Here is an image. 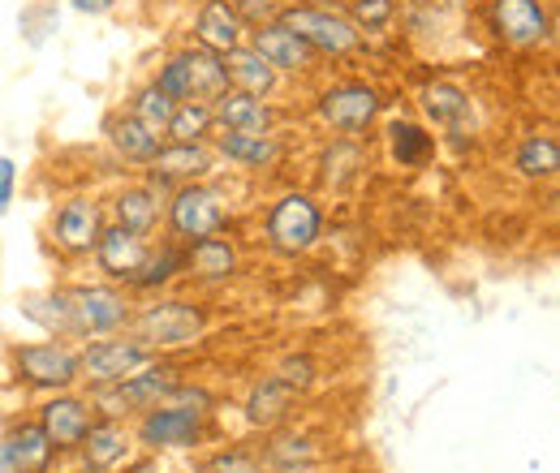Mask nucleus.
<instances>
[{"label": "nucleus", "mask_w": 560, "mask_h": 473, "mask_svg": "<svg viewBox=\"0 0 560 473\" xmlns=\"http://www.w3.org/2000/svg\"><path fill=\"white\" fill-rule=\"evenodd\" d=\"M164 95L173 99H220L229 78H224V61L208 52V48H190L182 57H173L168 66L160 69V82H155Z\"/></svg>", "instance_id": "1"}, {"label": "nucleus", "mask_w": 560, "mask_h": 473, "mask_svg": "<svg viewBox=\"0 0 560 473\" xmlns=\"http://www.w3.org/2000/svg\"><path fill=\"white\" fill-rule=\"evenodd\" d=\"M280 26L293 31L311 52H328V57H350L353 48L362 44V31L353 26L350 17L332 13V9H284Z\"/></svg>", "instance_id": "2"}, {"label": "nucleus", "mask_w": 560, "mask_h": 473, "mask_svg": "<svg viewBox=\"0 0 560 473\" xmlns=\"http://www.w3.org/2000/svg\"><path fill=\"white\" fill-rule=\"evenodd\" d=\"M66 315H70V332L78 336H104V332H117L126 319H130V306L121 293L113 288H70L66 293Z\"/></svg>", "instance_id": "3"}, {"label": "nucleus", "mask_w": 560, "mask_h": 473, "mask_svg": "<svg viewBox=\"0 0 560 473\" xmlns=\"http://www.w3.org/2000/svg\"><path fill=\"white\" fill-rule=\"evenodd\" d=\"M319 228H324V215L319 206L311 203L306 194H289L272 206V220H268V237L272 246L284 255H302L319 241Z\"/></svg>", "instance_id": "4"}, {"label": "nucleus", "mask_w": 560, "mask_h": 473, "mask_svg": "<svg viewBox=\"0 0 560 473\" xmlns=\"http://www.w3.org/2000/svg\"><path fill=\"white\" fill-rule=\"evenodd\" d=\"M491 26L513 48H535L552 35V17L544 0H491Z\"/></svg>", "instance_id": "5"}, {"label": "nucleus", "mask_w": 560, "mask_h": 473, "mask_svg": "<svg viewBox=\"0 0 560 473\" xmlns=\"http://www.w3.org/2000/svg\"><path fill=\"white\" fill-rule=\"evenodd\" d=\"M203 323L208 319H203L199 306H190V301H160V306H151L139 319V340L147 348H155V344H190V340H199Z\"/></svg>", "instance_id": "6"}, {"label": "nucleus", "mask_w": 560, "mask_h": 473, "mask_svg": "<svg viewBox=\"0 0 560 473\" xmlns=\"http://www.w3.org/2000/svg\"><path fill=\"white\" fill-rule=\"evenodd\" d=\"M13 362H18V375L35 388H70L82 375L78 353L66 344H26V348L13 353Z\"/></svg>", "instance_id": "7"}, {"label": "nucleus", "mask_w": 560, "mask_h": 473, "mask_svg": "<svg viewBox=\"0 0 560 473\" xmlns=\"http://www.w3.org/2000/svg\"><path fill=\"white\" fill-rule=\"evenodd\" d=\"M82 370L95 379V383H121V379H130L135 370H142L147 362H151V348L142 344V340H100V344H91L82 357Z\"/></svg>", "instance_id": "8"}, {"label": "nucleus", "mask_w": 560, "mask_h": 473, "mask_svg": "<svg viewBox=\"0 0 560 473\" xmlns=\"http://www.w3.org/2000/svg\"><path fill=\"white\" fill-rule=\"evenodd\" d=\"M173 233L186 237V241H199V237H215L220 224H224V203L220 194H211L203 186H186L177 199H173Z\"/></svg>", "instance_id": "9"}, {"label": "nucleus", "mask_w": 560, "mask_h": 473, "mask_svg": "<svg viewBox=\"0 0 560 473\" xmlns=\"http://www.w3.org/2000/svg\"><path fill=\"white\" fill-rule=\"evenodd\" d=\"M380 95L371 86H332L324 99H319V117L332 126V130H346V134H358L366 130L375 117H380Z\"/></svg>", "instance_id": "10"}, {"label": "nucleus", "mask_w": 560, "mask_h": 473, "mask_svg": "<svg viewBox=\"0 0 560 473\" xmlns=\"http://www.w3.org/2000/svg\"><path fill=\"white\" fill-rule=\"evenodd\" d=\"M177 383H182V379H177V370H168V366H155V370H147V375H130V379H121V383L104 388V392H100V405L108 409V413L147 409V405H155L160 397H168Z\"/></svg>", "instance_id": "11"}, {"label": "nucleus", "mask_w": 560, "mask_h": 473, "mask_svg": "<svg viewBox=\"0 0 560 473\" xmlns=\"http://www.w3.org/2000/svg\"><path fill=\"white\" fill-rule=\"evenodd\" d=\"M199 430H203L199 409L164 405L142 417V444H151V448H190V444H199Z\"/></svg>", "instance_id": "12"}, {"label": "nucleus", "mask_w": 560, "mask_h": 473, "mask_svg": "<svg viewBox=\"0 0 560 473\" xmlns=\"http://www.w3.org/2000/svg\"><path fill=\"white\" fill-rule=\"evenodd\" d=\"M147 164L155 186H173V181H199L211 168V155L199 142H177V146H160Z\"/></svg>", "instance_id": "13"}, {"label": "nucleus", "mask_w": 560, "mask_h": 473, "mask_svg": "<svg viewBox=\"0 0 560 473\" xmlns=\"http://www.w3.org/2000/svg\"><path fill=\"white\" fill-rule=\"evenodd\" d=\"M195 31H199V44H203L208 52H215V57L242 48V39H246V26H242V17H237V9H233L229 0H208V4L199 9Z\"/></svg>", "instance_id": "14"}, {"label": "nucleus", "mask_w": 560, "mask_h": 473, "mask_svg": "<svg viewBox=\"0 0 560 473\" xmlns=\"http://www.w3.org/2000/svg\"><path fill=\"white\" fill-rule=\"evenodd\" d=\"M95 255H100V268L108 271L113 280H135V271L147 259V246H142L139 233L130 228H100V241H95Z\"/></svg>", "instance_id": "15"}, {"label": "nucleus", "mask_w": 560, "mask_h": 473, "mask_svg": "<svg viewBox=\"0 0 560 473\" xmlns=\"http://www.w3.org/2000/svg\"><path fill=\"white\" fill-rule=\"evenodd\" d=\"M255 52L272 69H289V73H302V69L315 66V52L293 31H284L280 22H268V26L255 31Z\"/></svg>", "instance_id": "16"}, {"label": "nucleus", "mask_w": 560, "mask_h": 473, "mask_svg": "<svg viewBox=\"0 0 560 473\" xmlns=\"http://www.w3.org/2000/svg\"><path fill=\"white\" fill-rule=\"evenodd\" d=\"M44 435H48V444L52 448H78L82 444V435H86V426H91V413L82 401H73V397H57V401H48L44 405Z\"/></svg>", "instance_id": "17"}, {"label": "nucleus", "mask_w": 560, "mask_h": 473, "mask_svg": "<svg viewBox=\"0 0 560 473\" xmlns=\"http://www.w3.org/2000/svg\"><path fill=\"white\" fill-rule=\"evenodd\" d=\"M211 113H215V121L224 130H237V134H264L272 126V108L264 99H255V95H242V91H233V95L224 91Z\"/></svg>", "instance_id": "18"}, {"label": "nucleus", "mask_w": 560, "mask_h": 473, "mask_svg": "<svg viewBox=\"0 0 560 473\" xmlns=\"http://www.w3.org/2000/svg\"><path fill=\"white\" fill-rule=\"evenodd\" d=\"M0 452L9 457V465L18 473H44L52 461V444H48L44 426H13L0 444Z\"/></svg>", "instance_id": "19"}, {"label": "nucleus", "mask_w": 560, "mask_h": 473, "mask_svg": "<svg viewBox=\"0 0 560 473\" xmlns=\"http://www.w3.org/2000/svg\"><path fill=\"white\" fill-rule=\"evenodd\" d=\"M220 61H224V78H229L242 95H255V99H259V95H268V91L277 86V69L268 66L255 48H233V52H224Z\"/></svg>", "instance_id": "20"}, {"label": "nucleus", "mask_w": 560, "mask_h": 473, "mask_svg": "<svg viewBox=\"0 0 560 473\" xmlns=\"http://www.w3.org/2000/svg\"><path fill=\"white\" fill-rule=\"evenodd\" d=\"M57 241L66 250H91L100 241V211L86 199H70L57 211Z\"/></svg>", "instance_id": "21"}, {"label": "nucleus", "mask_w": 560, "mask_h": 473, "mask_svg": "<svg viewBox=\"0 0 560 473\" xmlns=\"http://www.w3.org/2000/svg\"><path fill=\"white\" fill-rule=\"evenodd\" d=\"M289 409H293V388L284 379H264L246 401V417L255 426H280L289 417Z\"/></svg>", "instance_id": "22"}, {"label": "nucleus", "mask_w": 560, "mask_h": 473, "mask_svg": "<svg viewBox=\"0 0 560 473\" xmlns=\"http://www.w3.org/2000/svg\"><path fill=\"white\" fill-rule=\"evenodd\" d=\"M422 108H427V117H431L435 126L457 130V126L466 121V113H470V99H466V91L453 86V82H431V86L422 91Z\"/></svg>", "instance_id": "23"}, {"label": "nucleus", "mask_w": 560, "mask_h": 473, "mask_svg": "<svg viewBox=\"0 0 560 473\" xmlns=\"http://www.w3.org/2000/svg\"><path fill=\"white\" fill-rule=\"evenodd\" d=\"M190 271L203 275V280H229L237 271V250L224 241V237H199L190 246Z\"/></svg>", "instance_id": "24"}, {"label": "nucleus", "mask_w": 560, "mask_h": 473, "mask_svg": "<svg viewBox=\"0 0 560 473\" xmlns=\"http://www.w3.org/2000/svg\"><path fill=\"white\" fill-rule=\"evenodd\" d=\"M557 168H560L557 138L535 134L517 146V173H522V177H530V181H548V177H557Z\"/></svg>", "instance_id": "25"}, {"label": "nucleus", "mask_w": 560, "mask_h": 473, "mask_svg": "<svg viewBox=\"0 0 560 473\" xmlns=\"http://www.w3.org/2000/svg\"><path fill=\"white\" fill-rule=\"evenodd\" d=\"M220 151H224L233 164H242V168H264V164H272L280 155V146L272 138L237 134V130H224V134H220Z\"/></svg>", "instance_id": "26"}, {"label": "nucleus", "mask_w": 560, "mask_h": 473, "mask_svg": "<svg viewBox=\"0 0 560 473\" xmlns=\"http://www.w3.org/2000/svg\"><path fill=\"white\" fill-rule=\"evenodd\" d=\"M82 448H86V465L91 470H104L117 457H126V430L117 422H95V426H86Z\"/></svg>", "instance_id": "27"}, {"label": "nucleus", "mask_w": 560, "mask_h": 473, "mask_svg": "<svg viewBox=\"0 0 560 473\" xmlns=\"http://www.w3.org/2000/svg\"><path fill=\"white\" fill-rule=\"evenodd\" d=\"M155 220H160V194L155 190H147V186H139V190H126L121 199H117V224L121 228H130V233H151L155 228Z\"/></svg>", "instance_id": "28"}, {"label": "nucleus", "mask_w": 560, "mask_h": 473, "mask_svg": "<svg viewBox=\"0 0 560 473\" xmlns=\"http://www.w3.org/2000/svg\"><path fill=\"white\" fill-rule=\"evenodd\" d=\"M215 126V113H211L203 99H182L173 108V121H168V134L177 142H203Z\"/></svg>", "instance_id": "29"}, {"label": "nucleus", "mask_w": 560, "mask_h": 473, "mask_svg": "<svg viewBox=\"0 0 560 473\" xmlns=\"http://www.w3.org/2000/svg\"><path fill=\"white\" fill-rule=\"evenodd\" d=\"M108 138H113V146H117L126 159H151V155L160 151V138L147 134L135 117H113V121H108Z\"/></svg>", "instance_id": "30"}, {"label": "nucleus", "mask_w": 560, "mask_h": 473, "mask_svg": "<svg viewBox=\"0 0 560 473\" xmlns=\"http://www.w3.org/2000/svg\"><path fill=\"white\" fill-rule=\"evenodd\" d=\"M173 108H177V99L173 95H164L160 86H147L139 99H135V121H139L147 134H168V121H173Z\"/></svg>", "instance_id": "31"}, {"label": "nucleus", "mask_w": 560, "mask_h": 473, "mask_svg": "<svg viewBox=\"0 0 560 473\" xmlns=\"http://www.w3.org/2000/svg\"><path fill=\"white\" fill-rule=\"evenodd\" d=\"M393 155L401 164H422L431 155V134H422L419 126H393Z\"/></svg>", "instance_id": "32"}, {"label": "nucleus", "mask_w": 560, "mask_h": 473, "mask_svg": "<svg viewBox=\"0 0 560 473\" xmlns=\"http://www.w3.org/2000/svg\"><path fill=\"white\" fill-rule=\"evenodd\" d=\"M268 457H272V465H280V470H298V465H311L315 461V448H311V439L280 435L277 444L268 448Z\"/></svg>", "instance_id": "33"}, {"label": "nucleus", "mask_w": 560, "mask_h": 473, "mask_svg": "<svg viewBox=\"0 0 560 473\" xmlns=\"http://www.w3.org/2000/svg\"><path fill=\"white\" fill-rule=\"evenodd\" d=\"M182 268V255L177 250H160V255H147L142 259V268L135 271V280L130 284H139V288H151V284H164L173 271Z\"/></svg>", "instance_id": "34"}, {"label": "nucleus", "mask_w": 560, "mask_h": 473, "mask_svg": "<svg viewBox=\"0 0 560 473\" xmlns=\"http://www.w3.org/2000/svg\"><path fill=\"white\" fill-rule=\"evenodd\" d=\"M350 22L358 31H384L393 22V0H350Z\"/></svg>", "instance_id": "35"}, {"label": "nucleus", "mask_w": 560, "mask_h": 473, "mask_svg": "<svg viewBox=\"0 0 560 473\" xmlns=\"http://www.w3.org/2000/svg\"><path fill=\"white\" fill-rule=\"evenodd\" d=\"M208 473H264V470H259V461L246 457V452H224V457L208 461Z\"/></svg>", "instance_id": "36"}, {"label": "nucleus", "mask_w": 560, "mask_h": 473, "mask_svg": "<svg viewBox=\"0 0 560 473\" xmlns=\"http://www.w3.org/2000/svg\"><path fill=\"white\" fill-rule=\"evenodd\" d=\"M311 370H315V366H311V357H289V362L280 366L277 379H284V383L298 392V388H311V379H315Z\"/></svg>", "instance_id": "37"}, {"label": "nucleus", "mask_w": 560, "mask_h": 473, "mask_svg": "<svg viewBox=\"0 0 560 473\" xmlns=\"http://www.w3.org/2000/svg\"><path fill=\"white\" fill-rule=\"evenodd\" d=\"M9 199H13V159L0 155V211L9 206Z\"/></svg>", "instance_id": "38"}, {"label": "nucleus", "mask_w": 560, "mask_h": 473, "mask_svg": "<svg viewBox=\"0 0 560 473\" xmlns=\"http://www.w3.org/2000/svg\"><path fill=\"white\" fill-rule=\"evenodd\" d=\"M73 4H78L82 13H108V9L117 4V0H73Z\"/></svg>", "instance_id": "39"}, {"label": "nucleus", "mask_w": 560, "mask_h": 473, "mask_svg": "<svg viewBox=\"0 0 560 473\" xmlns=\"http://www.w3.org/2000/svg\"><path fill=\"white\" fill-rule=\"evenodd\" d=\"M0 473H18L13 465H9V457H4V452H0Z\"/></svg>", "instance_id": "40"}, {"label": "nucleus", "mask_w": 560, "mask_h": 473, "mask_svg": "<svg viewBox=\"0 0 560 473\" xmlns=\"http://www.w3.org/2000/svg\"><path fill=\"white\" fill-rule=\"evenodd\" d=\"M328 4H337V0H328Z\"/></svg>", "instance_id": "41"}]
</instances>
